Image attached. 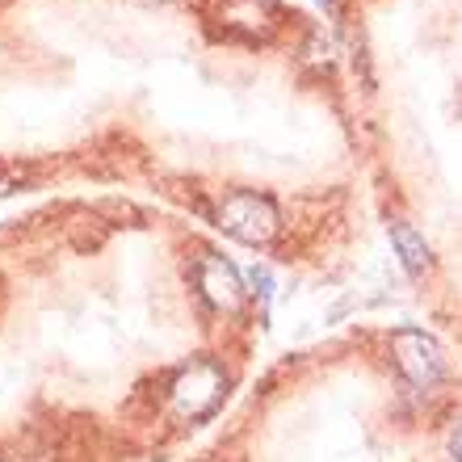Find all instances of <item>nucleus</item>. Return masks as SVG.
I'll use <instances>...</instances> for the list:
<instances>
[{"label": "nucleus", "instance_id": "nucleus-1", "mask_svg": "<svg viewBox=\"0 0 462 462\" xmlns=\"http://www.w3.org/2000/svg\"><path fill=\"white\" fill-rule=\"evenodd\" d=\"M215 227L223 236H231V240L265 248L282 227L278 202L269 194H256V189H231V194H223L219 207H215Z\"/></svg>", "mask_w": 462, "mask_h": 462}, {"label": "nucleus", "instance_id": "nucleus-2", "mask_svg": "<svg viewBox=\"0 0 462 462\" xmlns=\"http://www.w3.org/2000/svg\"><path fill=\"white\" fill-rule=\"evenodd\" d=\"M227 395V370L215 357H194L177 370L169 387V403L181 420H207Z\"/></svg>", "mask_w": 462, "mask_h": 462}, {"label": "nucleus", "instance_id": "nucleus-3", "mask_svg": "<svg viewBox=\"0 0 462 462\" xmlns=\"http://www.w3.org/2000/svg\"><path fill=\"white\" fill-rule=\"evenodd\" d=\"M391 357H395V370L403 374V383L429 391L433 383L446 378V357H441V345L420 328H400L391 332Z\"/></svg>", "mask_w": 462, "mask_h": 462}, {"label": "nucleus", "instance_id": "nucleus-4", "mask_svg": "<svg viewBox=\"0 0 462 462\" xmlns=\"http://www.w3.org/2000/svg\"><path fill=\"white\" fill-rule=\"evenodd\" d=\"M194 286H198V294H202V299L215 307V311H223V316L240 311V303H244V278H240V269L231 265V261H223L219 253H202V256H198Z\"/></svg>", "mask_w": 462, "mask_h": 462}, {"label": "nucleus", "instance_id": "nucleus-5", "mask_svg": "<svg viewBox=\"0 0 462 462\" xmlns=\"http://www.w3.org/2000/svg\"><path fill=\"white\" fill-rule=\"evenodd\" d=\"M391 244H395V253H400V265L408 269L412 278H425L429 269H433V248H429L425 236H420L412 223L391 219Z\"/></svg>", "mask_w": 462, "mask_h": 462}, {"label": "nucleus", "instance_id": "nucleus-6", "mask_svg": "<svg viewBox=\"0 0 462 462\" xmlns=\"http://www.w3.org/2000/svg\"><path fill=\"white\" fill-rule=\"evenodd\" d=\"M248 282L256 286V294H261V303H269V299H273V278H269V269H265V265H256L253 273H248Z\"/></svg>", "mask_w": 462, "mask_h": 462}, {"label": "nucleus", "instance_id": "nucleus-7", "mask_svg": "<svg viewBox=\"0 0 462 462\" xmlns=\"http://www.w3.org/2000/svg\"><path fill=\"white\" fill-rule=\"evenodd\" d=\"M450 458L462 462V416L454 420V429H450Z\"/></svg>", "mask_w": 462, "mask_h": 462}]
</instances>
